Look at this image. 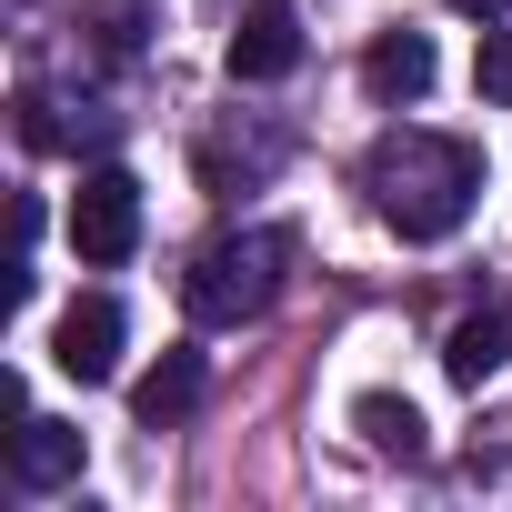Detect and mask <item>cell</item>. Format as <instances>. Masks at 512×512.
I'll use <instances>...</instances> for the list:
<instances>
[{
  "mask_svg": "<svg viewBox=\"0 0 512 512\" xmlns=\"http://www.w3.org/2000/svg\"><path fill=\"white\" fill-rule=\"evenodd\" d=\"M362 191L402 241H442V231H462L482 161H472V141H442V131H382L362 161Z\"/></svg>",
  "mask_w": 512,
  "mask_h": 512,
  "instance_id": "1",
  "label": "cell"
},
{
  "mask_svg": "<svg viewBox=\"0 0 512 512\" xmlns=\"http://www.w3.org/2000/svg\"><path fill=\"white\" fill-rule=\"evenodd\" d=\"M282 262H292V231H221L201 262L181 272L191 322H211V332L262 322V312H272V292H282Z\"/></svg>",
  "mask_w": 512,
  "mask_h": 512,
  "instance_id": "2",
  "label": "cell"
},
{
  "mask_svg": "<svg viewBox=\"0 0 512 512\" xmlns=\"http://www.w3.org/2000/svg\"><path fill=\"white\" fill-rule=\"evenodd\" d=\"M71 241H81V262H131V241H141V181L131 171H91L81 201H71Z\"/></svg>",
  "mask_w": 512,
  "mask_h": 512,
  "instance_id": "3",
  "label": "cell"
},
{
  "mask_svg": "<svg viewBox=\"0 0 512 512\" xmlns=\"http://www.w3.org/2000/svg\"><path fill=\"white\" fill-rule=\"evenodd\" d=\"M121 332H131V322H121V302H111V292H91V302H71V312H61L51 362H61L71 382H111V372H121Z\"/></svg>",
  "mask_w": 512,
  "mask_h": 512,
  "instance_id": "4",
  "label": "cell"
},
{
  "mask_svg": "<svg viewBox=\"0 0 512 512\" xmlns=\"http://www.w3.org/2000/svg\"><path fill=\"white\" fill-rule=\"evenodd\" d=\"M292 61H302V11L292 0H251L231 31V81H282Z\"/></svg>",
  "mask_w": 512,
  "mask_h": 512,
  "instance_id": "5",
  "label": "cell"
},
{
  "mask_svg": "<svg viewBox=\"0 0 512 512\" xmlns=\"http://www.w3.org/2000/svg\"><path fill=\"white\" fill-rule=\"evenodd\" d=\"M11 482H21V492L81 482V432H71V422H21V432H11Z\"/></svg>",
  "mask_w": 512,
  "mask_h": 512,
  "instance_id": "6",
  "label": "cell"
},
{
  "mask_svg": "<svg viewBox=\"0 0 512 512\" xmlns=\"http://www.w3.org/2000/svg\"><path fill=\"white\" fill-rule=\"evenodd\" d=\"M191 402H201V352H191V342H171V352H161V362L141 372L131 412H141V432H171V422H181Z\"/></svg>",
  "mask_w": 512,
  "mask_h": 512,
  "instance_id": "7",
  "label": "cell"
},
{
  "mask_svg": "<svg viewBox=\"0 0 512 512\" xmlns=\"http://www.w3.org/2000/svg\"><path fill=\"white\" fill-rule=\"evenodd\" d=\"M362 81H372V101H422L432 91V41L422 31H382L362 51Z\"/></svg>",
  "mask_w": 512,
  "mask_h": 512,
  "instance_id": "8",
  "label": "cell"
},
{
  "mask_svg": "<svg viewBox=\"0 0 512 512\" xmlns=\"http://www.w3.org/2000/svg\"><path fill=\"white\" fill-rule=\"evenodd\" d=\"M502 362H512V322H492V312H482V322H462V332L442 342V372H452L462 392H472V382H492Z\"/></svg>",
  "mask_w": 512,
  "mask_h": 512,
  "instance_id": "9",
  "label": "cell"
},
{
  "mask_svg": "<svg viewBox=\"0 0 512 512\" xmlns=\"http://www.w3.org/2000/svg\"><path fill=\"white\" fill-rule=\"evenodd\" d=\"M352 422L372 432V452H392V462H422V412H412V402H392V392H362V402H352Z\"/></svg>",
  "mask_w": 512,
  "mask_h": 512,
  "instance_id": "10",
  "label": "cell"
},
{
  "mask_svg": "<svg viewBox=\"0 0 512 512\" xmlns=\"http://www.w3.org/2000/svg\"><path fill=\"white\" fill-rule=\"evenodd\" d=\"M472 81H482V101H502V111H512V31H482V61H472Z\"/></svg>",
  "mask_w": 512,
  "mask_h": 512,
  "instance_id": "11",
  "label": "cell"
},
{
  "mask_svg": "<svg viewBox=\"0 0 512 512\" xmlns=\"http://www.w3.org/2000/svg\"><path fill=\"white\" fill-rule=\"evenodd\" d=\"M452 11H482V21H502V11H512V0H452Z\"/></svg>",
  "mask_w": 512,
  "mask_h": 512,
  "instance_id": "12",
  "label": "cell"
}]
</instances>
